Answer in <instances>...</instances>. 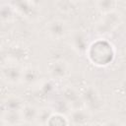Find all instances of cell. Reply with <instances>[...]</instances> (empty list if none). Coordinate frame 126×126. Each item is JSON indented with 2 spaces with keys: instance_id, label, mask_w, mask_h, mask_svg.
Listing matches in <instances>:
<instances>
[{
  "instance_id": "6da1fadb",
  "label": "cell",
  "mask_w": 126,
  "mask_h": 126,
  "mask_svg": "<svg viewBox=\"0 0 126 126\" xmlns=\"http://www.w3.org/2000/svg\"><path fill=\"white\" fill-rule=\"evenodd\" d=\"M86 54L93 64L104 67L113 61L115 51L111 42L103 38H98L90 44Z\"/></svg>"
},
{
  "instance_id": "7a4b0ae2",
  "label": "cell",
  "mask_w": 126,
  "mask_h": 126,
  "mask_svg": "<svg viewBox=\"0 0 126 126\" xmlns=\"http://www.w3.org/2000/svg\"><path fill=\"white\" fill-rule=\"evenodd\" d=\"M81 97L84 104L91 113L99 112L104 107V99L100 95L99 92L93 86H86L81 92Z\"/></svg>"
},
{
  "instance_id": "3957f363",
  "label": "cell",
  "mask_w": 126,
  "mask_h": 126,
  "mask_svg": "<svg viewBox=\"0 0 126 126\" xmlns=\"http://www.w3.org/2000/svg\"><path fill=\"white\" fill-rule=\"evenodd\" d=\"M24 68L20 66L17 61L8 60L6 63H3L1 68L2 79L9 84H18L22 82Z\"/></svg>"
},
{
  "instance_id": "277c9868",
  "label": "cell",
  "mask_w": 126,
  "mask_h": 126,
  "mask_svg": "<svg viewBox=\"0 0 126 126\" xmlns=\"http://www.w3.org/2000/svg\"><path fill=\"white\" fill-rule=\"evenodd\" d=\"M102 16L103 17L95 25V31L99 34H108L118 27L120 23V15L114 11Z\"/></svg>"
},
{
  "instance_id": "5b68a950",
  "label": "cell",
  "mask_w": 126,
  "mask_h": 126,
  "mask_svg": "<svg viewBox=\"0 0 126 126\" xmlns=\"http://www.w3.org/2000/svg\"><path fill=\"white\" fill-rule=\"evenodd\" d=\"M47 72L53 80H64L69 76V64L62 59H56L48 63Z\"/></svg>"
},
{
  "instance_id": "8992f818",
  "label": "cell",
  "mask_w": 126,
  "mask_h": 126,
  "mask_svg": "<svg viewBox=\"0 0 126 126\" xmlns=\"http://www.w3.org/2000/svg\"><path fill=\"white\" fill-rule=\"evenodd\" d=\"M70 45L77 53L80 54H86L90 42H89V36L86 32L83 31H74L70 34Z\"/></svg>"
},
{
  "instance_id": "52a82bcc",
  "label": "cell",
  "mask_w": 126,
  "mask_h": 126,
  "mask_svg": "<svg viewBox=\"0 0 126 126\" xmlns=\"http://www.w3.org/2000/svg\"><path fill=\"white\" fill-rule=\"evenodd\" d=\"M10 4L14 7L17 13H20L27 18L36 17L38 13L36 6L32 0H11Z\"/></svg>"
},
{
  "instance_id": "ba28073f",
  "label": "cell",
  "mask_w": 126,
  "mask_h": 126,
  "mask_svg": "<svg viewBox=\"0 0 126 126\" xmlns=\"http://www.w3.org/2000/svg\"><path fill=\"white\" fill-rule=\"evenodd\" d=\"M46 32L52 39H61L68 32V26L62 20H52L46 26Z\"/></svg>"
},
{
  "instance_id": "9c48e42d",
  "label": "cell",
  "mask_w": 126,
  "mask_h": 126,
  "mask_svg": "<svg viewBox=\"0 0 126 126\" xmlns=\"http://www.w3.org/2000/svg\"><path fill=\"white\" fill-rule=\"evenodd\" d=\"M62 99H64L71 109L78 108L84 106L82 97H81V93L74 89L73 87H66L62 91Z\"/></svg>"
},
{
  "instance_id": "30bf717a",
  "label": "cell",
  "mask_w": 126,
  "mask_h": 126,
  "mask_svg": "<svg viewBox=\"0 0 126 126\" xmlns=\"http://www.w3.org/2000/svg\"><path fill=\"white\" fill-rule=\"evenodd\" d=\"M69 120L70 124L73 125H86L90 123L91 120V112L84 106L71 109L69 112Z\"/></svg>"
},
{
  "instance_id": "8fae6325",
  "label": "cell",
  "mask_w": 126,
  "mask_h": 126,
  "mask_svg": "<svg viewBox=\"0 0 126 126\" xmlns=\"http://www.w3.org/2000/svg\"><path fill=\"white\" fill-rule=\"evenodd\" d=\"M40 72L37 68L35 67H26L24 68L23 71V78H22V82L27 85V86H34L36 85L39 80H40Z\"/></svg>"
},
{
  "instance_id": "7c38bea8",
  "label": "cell",
  "mask_w": 126,
  "mask_h": 126,
  "mask_svg": "<svg viewBox=\"0 0 126 126\" xmlns=\"http://www.w3.org/2000/svg\"><path fill=\"white\" fill-rule=\"evenodd\" d=\"M25 103L18 95H8L2 101V110L8 111H21Z\"/></svg>"
},
{
  "instance_id": "4fadbf2b",
  "label": "cell",
  "mask_w": 126,
  "mask_h": 126,
  "mask_svg": "<svg viewBox=\"0 0 126 126\" xmlns=\"http://www.w3.org/2000/svg\"><path fill=\"white\" fill-rule=\"evenodd\" d=\"M21 115L23 122L26 124H32L36 123L37 115H38V108L32 104H25L23 109L21 110Z\"/></svg>"
},
{
  "instance_id": "5bb4252c",
  "label": "cell",
  "mask_w": 126,
  "mask_h": 126,
  "mask_svg": "<svg viewBox=\"0 0 126 126\" xmlns=\"http://www.w3.org/2000/svg\"><path fill=\"white\" fill-rule=\"evenodd\" d=\"M1 122L3 125H10V126L24 123L22 119L21 111H8V110H2Z\"/></svg>"
},
{
  "instance_id": "9a60e30c",
  "label": "cell",
  "mask_w": 126,
  "mask_h": 126,
  "mask_svg": "<svg viewBox=\"0 0 126 126\" xmlns=\"http://www.w3.org/2000/svg\"><path fill=\"white\" fill-rule=\"evenodd\" d=\"M96 9L102 15L116 11L117 1L116 0H95Z\"/></svg>"
},
{
  "instance_id": "2e32d148",
  "label": "cell",
  "mask_w": 126,
  "mask_h": 126,
  "mask_svg": "<svg viewBox=\"0 0 126 126\" xmlns=\"http://www.w3.org/2000/svg\"><path fill=\"white\" fill-rule=\"evenodd\" d=\"M68 124H70L69 117H67L64 113L57 111H53L47 121V125H68Z\"/></svg>"
},
{
  "instance_id": "e0dca14e",
  "label": "cell",
  "mask_w": 126,
  "mask_h": 126,
  "mask_svg": "<svg viewBox=\"0 0 126 126\" xmlns=\"http://www.w3.org/2000/svg\"><path fill=\"white\" fill-rule=\"evenodd\" d=\"M16 10L14 7L9 3V4H4L1 8V20L3 23H10L14 21L15 15H16Z\"/></svg>"
},
{
  "instance_id": "ac0fdd59",
  "label": "cell",
  "mask_w": 126,
  "mask_h": 126,
  "mask_svg": "<svg viewBox=\"0 0 126 126\" xmlns=\"http://www.w3.org/2000/svg\"><path fill=\"white\" fill-rule=\"evenodd\" d=\"M53 111L54 110H52L51 108H47V107L38 108V115H37V119H36V124L47 125V121H48V119H49V117Z\"/></svg>"
},
{
  "instance_id": "d6986e66",
  "label": "cell",
  "mask_w": 126,
  "mask_h": 126,
  "mask_svg": "<svg viewBox=\"0 0 126 126\" xmlns=\"http://www.w3.org/2000/svg\"><path fill=\"white\" fill-rule=\"evenodd\" d=\"M72 5H74L73 2H71L70 0H60L58 3H57V7L60 11L62 12H65V13H68L72 10Z\"/></svg>"
},
{
  "instance_id": "ffe728a7",
  "label": "cell",
  "mask_w": 126,
  "mask_h": 126,
  "mask_svg": "<svg viewBox=\"0 0 126 126\" xmlns=\"http://www.w3.org/2000/svg\"><path fill=\"white\" fill-rule=\"evenodd\" d=\"M71 2H73L74 4H77V3H79V2H81L82 0H70Z\"/></svg>"
}]
</instances>
